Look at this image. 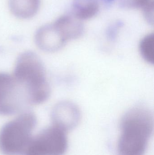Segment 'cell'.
I'll list each match as a JSON object with an SVG mask.
<instances>
[{
	"label": "cell",
	"instance_id": "1",
	"mask_svg": "<svg viewBox=\"0 0 154 155\" xmlns=\"http://www.w3.org/2000/svg\"><path fill=\"white\" fill-rule=\"evenodd\" d=\"M150 110L138 107L128 111L121 122L118 144L119 155H143L153 130Z\"/></svg>",
	"mask_w": 154,
	"mask_h": 155
},
{
	"label": "cell",
	"instance_id": "2",
	"mask_svg": "<svg viewBox=\"0 0 154 155\" xmlns=\"http://www.w3.org/2000/svg\"><path fill=\"white\" fill-rule=\"evenodd\" d=\"M13 75L26 89L32 105L42 104L49 96L44 67L34 53L26 52L19 56Z\"/></svg>",
	"mask_w": 154,
	"mask_h": 155
},
{
	"label": "cell",
	"instance_id": "3",
	"mask_svg": "<svg viewBox=\"0 0 154 155\" xmlns=\"http://www.w3.org/2000/svg\"><path fill=\"white\" fill-rule=\"evenodd\" d=\"M36 122L34 114L25 112L5 124L0 131L2 153L5 155L23 154L32 138Z\"/></svg>",
	"mask_w": 154,
	"mask_h": 155
},
{
	"label": "cell",
	"instance_id": "4",
	"mask_svg": "<svg viewBox=\"0 0 154 155\" xmlns=\"http://www.w3.org/2000/svg\"><path fill=\"white\" fill-rule=\"evenodd\" d=\"M31 105L29 95L13 75L0 73V115L19 113Z\"/></svg>",
	"mask_w": 154,
	"mask_h": 155
},
{
	"label": "cell",
	"instance_id": "5",
	"mask_svg": "<svg viewBox=\"0 0 154 155\" xmlns=\"http://www.w3.org/2000/svg\"><path fill=\"white\" fill-rule=\"evenodd\" d=\"M66 133L52 124L32 138L22 155H63L68 147Z\"/></svg>",
	"mask_w": 154,
	"mask_h": 155
},
{
	"label": "cell",
	"instance_id": "6",
	"mask_svg": "<svg viewBox=\"0 0 154 155\" xmlns=\"http://www.w3.org/2000/svg\"><path fill=\"white\" fill-rule=\"evenodd\" d=\"M80 118L78 107L71 102L65 101L58 103L53 107L52 113L53 124L66 131L75 127Z\"/></svg>",
	"mask_w": 154,
	"mask_h": 155
},
{
	"label": "cell",
	"instance_id": "7",
	"mask_svg": "<svg viewBox=\"0 0 154 155\" xmlns=\"http://www.w3.org/2000/svg\"><path fill=\"white\" fill-rule=\"evenodd\" d=\"M35 42L41 50L54 52L61 49L67 41L54 23L38 30L35 35Z\"/></svg>",
	"mask_w": 154,
	"mask_h": 155
},
{
	"label": "cell",
	"instance_id": "8",
	"mask_svg": "<svg viewBox=\"0 0 154 155\" xmlns=\"http://www.w3.org/2000/svg\"><path fill=\"white\" fill-rule=\"evenodd\" d=\"M10 9L12 13L20 18H30L39 9L40 0H10Z\"/></svg>",
	"mask_w": 154,
	"mask_h": 155
},
{
	"label": "cell",
	"instance_id": "9",
	"mask_svg": "<svg viewBox=\"0 0 154 155\" xmlns=\"http://www.w3.org/2000/svg\"><path fill=\"white\" fill-rule=\"evenodd\" d=\"M54 23L67 41L78 38L83 32V27L81 24L68 16L61 17Z\"/></svg>",
	"mask_w": 154,
	"mask_h": 155
},
{
	"label": "cell",
	"instance_id": "10",
	"mask_svg": "<svg viewBox=\"0 0 154 155\" xmlns=\"http://www.w3.org/2000/svg\"><path fill=\"white\" fill-rule=\"evenodd\" d=\"M154 36L153 34L148 35L143 39L140 43L141 54L144 59L150 63L154 61Z\"/></svg>",
	"mask_w": 154,
	"mask_h": 155
},
{
	"label": "cell",
	"instance_id": "11",
	"mask_svg": "<svg viewBox=\"0 0 154 155\" xmlns=\"http://www.w3.org/2000/svg\"><path fill=\"white\" fill-rule=\"evenodd\" d=\"M99 10V5L96 2H91L80 8L76 13V16L79 19L86 20L96 15Z\"/></svg>",
	"mask_w": 154,
	"mask_h": 155
}]
</instances>
